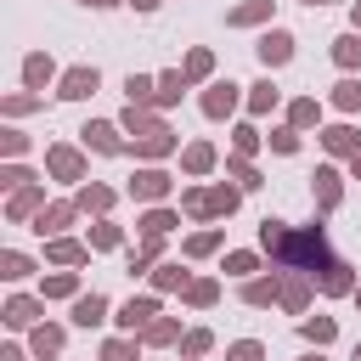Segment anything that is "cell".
<instances>
[{
	"mask_svg": "<svg viewBox=\"0 0 361 361\" xmlns=\"http://www.w3.org/2000/svg\"><path fill=\"white\" fill-rule=\"evenodd\" d=\"M276 299H282V271H271V276H248V282H243V305L265 310V305H276Z\"/></svg>",
	"mask_w": 361,
	"mask_h": 361,
	"instance_id": "19",
	"label": "cell"
},
{
	"mask_svg": "<svg viewBox=\"0 0 361 361\" xmlns=\"http://www.w3.org/2000/svg\"><path fill=\"white\" fill-rule=\"evenodd\" d=\"M28 147H34V141H28L23 130H0V152H6V158H23Z\"/></svg>",
	"mask_w": 361,
	"mask_h": 361,
	"instance_id": "52",
	"label": "cell"
},
{
	"mask_svg": "<svg viewBox=\"0 0 361 361\" xmlns=\"http://www.w3.org/2000/svg\"><path fill=\"white\" fill-rule=\"evenodd\" d=\"M79 6H90V11H107V6H118V0H79Z\"/></svg>",
	"mask_w": 361,
	"mask_h": 361,
	"instance_id": "55",
	"label": "cell"
},
{
	"mask_svg": "<svg viewBox=\"0 0 361 361\" xmlns=\"http://www.w3.org/2000/svg\"><path fill=\"white\" fill-rule=\"evenodd\" d=\"M310 197H316V209H322V214H333V209L344 203V175H338L333 164H322V169L310 175Z\"/></svg>",
	"mask_w": 361,
	"mask_h": 361,
	"instance_id": "10",
	"label": "cell"
},
{
	"mask_svg": "<svg viewBox=\"0 0 361 361\" xmlns=\"http://www.w3.org/2000/svg\"><path fill=\"white\" fill-rule=\"evenodd\" d=\"M259 141H265V135H259L254 124H237V130H231V152H237V158H254Z\"/></svg>",
	"mask_w": 361,
	"mask_h": 361,
	"instance_id": "47",
	"label": "cell"
},
{
	"mask_svg": "<svg viewBox=\"0 0 361 361\" xmlns=\"http://www.w3.org/2000/svg\"><path fill=\"white\" fill-rule=\"evenodd\" d=\"M186 90H192V85H186V73H180V68H169V73H158V96H152V107H158V113H169Z\"/></svg>",
	"mask_w": 361,
	"mask_h": 361,
	"instance_id": "27",
	"label": "cell"
},
{
	"mask_svg": "<svg viewBox=\"0 0 361 361\" xmlns=\"http://www.w3.org/2000/svg\"><path fill=\"white\" fill-rule=\"evenodd\" d=\"M152 288H158V293H186L192 276L180 271V259H164V265H152Z\"/></svg>",
	"mask_w": 361,
	"mask_h": 361,
	"instance_id": "31",
	"label": "cell"
},
{
	"mask_svg": "<svg viewBox=\"0 0 361 361\" xmlns=\"http://www.w3.org/2000/svg\"><path fill=\"white\" fill-rule=\"evenodd\" d=\"M265 141H271V152H282V158H293V152H299V130H293V124H282V130H271Z\"/></svg>",
	"mask_w": 361,
	"mask_h": 361,
	"instance_id": "48",
	"label": "cell"
},
{
	"mask_svg": "<svg viewBox=\"0 0 361 361\" xmlns=\"http://www.w3.org/2000/svg\"><path fill=\"white\" fill-rule=\"evenodd\" d=\"M96 90H102L96 62H79V68H68V73L56 79V96H62V102H85V96H96Z\"/></svg>",
	"mask_w": 361,
	"mask_h": 361,
	"instance_id": "9",
	"label": "cell"
},
{
	"mask_svg": "<svg viewBox=\"0 0 361 361\" xmlns=\"http://www.w3.org/2000/svg\"><path fill=\"white\" fill-rule=\"evenodd\" d=\"M56 79H62V73H56L51 51H28V56H23V90L45 96V85H56Z\"/></svg>",
	"mask_w": 361,
	"mask_h": 361,
	"instance_id": "11",
	"label": "cell"
},
{
	"mask_svg": "<svg viewBox=\"0 0 361 361\" xmlns=\"http://www.w3.org/2000/svg\"><path fill=\"white\" fill-rule=\"evenodd\" d=\"M276 102H282V90H276V79L265 73V79H254V85H248V102H243V107H248L254 118H265V113H276Z\"/></svg>",
	"mask_w": 361,
	"mask_h": 361,
	"instance_id": "24",
	"label": "cell"
},
{
	"mask_svg": "<svg viewBox=\"0 0 361 361\" xmlns=\"http://www.w3.org/2000/svg\"><path fill=\"white\" fill-rule=\"evenodd\" d=\"M310 282H316V276H305V271H282V299H276V305L293 310V316H305V310H310Z\"/></svg>",
	"mask_w": 361,
	"mask_h": 361,
	"instance_id": "16",
	"label": "cell"
},
{
	"mask_svg": "<svg viewBox=\"0 0 361 361\" xmlns=\"http://www.w3.org/2000/svg\"><path fill=\"white\" fill-rule=\"evenodd\" d=\"M113 322H118L124 338H135V333H147V327L158 322V299H152V293H130V299L113 310Z\"/></svg>",
	"mask_w": 361,
	"mask_h": 361,
	"instance_id": "6",
	"label": "cell"
},
{
	"mask_svg": "<svg viewBox=\"0 0 361 361\" xmlns=\"http://www.w3.org/2000/svg\"><path fill=\"white\" fill-rule=\"evenodd\" d=\"M214 164H220V152H214V141H186V147H180V169H186L192 180H197V175H209Z\"/></svg>",
	"mask_w": 361,
	"mask_h": 361,
	"instance_id": "21",
	"label": "cell"
},
{
	"mask_svg": "<svg viewBox=\"0 0 361 361\" xmlns=\"http://www.w3.org/2000/svg\"><path fill=\"white\" fill-rule=\"evenodd\" d=\"M180 299H186L192 310H209V305L220 299V276H192V288H186Z\"/></svg>",
	"mask_w": 361,
	"mask_h": 361,
	"instance_id": "37",
	"label": "cell"
},
{
	"mask_svg": "<svg viewBox=\"0 0 361 361\" xmlns=\"http://www.w3.org/2000/svg\"><path fill=\"white\" fill-rule=\"evenodd\" d=\"M152 96H158V79L152 73H130L124 79V107H152Z\"/></svg>",
	"mask_w": 361,
	"mask_h": 361,
	"instance_id": "33",
	"label": "cell"
},
{
	"mask_svg": "<svg viewBox=\"0 0 361 361\" xmlns=\"http://www.w3.org/2000/svg\"><path fill=\"white\" fill-rule=\"evenodd\" d=\"M355 310H361V288H355Z\"/></svg>",
	"mask_w": 361,
	"mask_h": 361,
	"instance_id": "60",
	"label": "cell"
},
{
	"mask_svg": "<svg viewBox=\"0 0 361 361\" xmlns=\"http://www.w3.org/2000/svg\"><path fill=\"white\" fill-rule=\"evenodd\" d=\"M350 175H355V180H361V152H355V158H350Z\"/></svg>",
	"mask_w": 361,
	"mask_h": 361,
	"instance_id": "57",
	"label": "cell"
},
{
	"mask_svg": "<svg viewBox=\"0 0 361 361\" xmlns=\"http://www.w3.org/2000/svg\"><path fill=\"white\" fill-rule=\"evenodd\" d=\"M180 214L209 220V186H180Z\"/></svg>",
	"mask_w": 361,
	"mask_h": 361,
	"instance_id": "45",
	"label": "cell"
},
{
	"mask_svg": "<svg viewBox=\"0 0 361 361\" xmlns=\"http://www.w3.org/2000/svg\"><path fill=\"white\" fill-rule=\"evenodd\" d=\"M34 107H45V96H34V90H11V96H0V113H6V118H23V113H34Z\"/></svg>",
	"mask_w": 361,
	"mask_h": 361,
	"instance_id": "42",
	"label": "cell"
},
{
	"mask_svg": "<svg viewBox=\"0 0 361 361\" xmlns=\"http://www.w3.org/2000/svg\"><path fill=\"white\" fill-rule=\"evenodd\" d=\"M355 361H361V344H355Z\"/></svg>",
	"mask_w": 361,
	"mask_h": 361,
	"instance_id": "62",
	"label": "cell"
},
{
	"mask_svg": "<svg viewBox=\"0 0 361 361\" xmlns=\"http://www.w3.org/2000/svg\"><path fill=\"white\" fill-rule=\"evenodd\" d=\"M169 192H175V175L158 169V164H147V169L130 175V197H135V203H164Z\"/></svg>",
	"mask_w": 361,
	"mask_h": 361,
	"instance_id": "7",
	"label": "cell"
},
{
	"mask_svg": "<svg viewBox=\"0 0 361 361\" xmlns=\"http://www.w3.org/2000/svg\"><path fill=\"white\" fill-rule=\"evenodd\" d=\"M220 271H226V276H237V282H248V276L259 271V254H254V248H231Z\"/></svg>",
	"mask_w": 361,
	"mask_h": 361,
	"instance_id": "40",
	"label": "cell"
},
{
	"mask_svg": "<svg viewBox=\"0 0 361 361\" xmlns=\"http://www.w3.org/2000/svg\"><path fill=\"white\" fill-rule=\"evenodd\" d=\"M333 62H338L344 73H355V68H361V34H355V28L333 39Z\"/></svg>",
	"mask_w": 361,
	"mask_h": 361,
	"instance_id": "38",
	"label": "cell"
},
{
	"mask_svg": "<svg viewBox=\"0 0 361 361\" xmlns=\"http://www.w3.org/2000/svg\"><path fill=\"white\" fill-rule=\"evenodd\" d=\"M45 175H51V180H68V186H85L90 169H85V152H79V147L51 141V147H45Z\"/></svg>",
	"mask_w": 361,
	"mask_h": 361,
	"instance_id": "4",
	"label": "cell"
},
{
	"mask_svg": "<svg viewBox=\"0 0 361 361\" xmlns=\"http://www.w3.org/2000/svg\"><path fill=\"white\" fill-rule=\"evenodd\" d=\"M305 361H322V355H316V350H310V355H305Z\"/></svg>",
	"mask_w": 361,
	"mask_h": 361,
	"instance_id": "59",
	"label": "cell"
},
{
	"mask_svg": "<svg viewBox=\"0 0 361 361\" xmlns=\"http://www.w3.org/2000/svg\"><path fill=\"white\" fill-rule=\"evenodd\" d=\"M34 180H39V175L23 169V164H6V169H0V186H6V192H23V186H34Z\"/></svg>",
	"mask_w": 361,
	"mask_h": 361,
	"instance_id": "49",
	"label": "cell"
},
{
	"mask_svg": "<svg viewBox=\"0 0 361 361\" xmlns=\"http://www.w3.org/2000/svg\"><path fill=\"white\" fill-rule=\"evenodd\" d=\"M299 338L322 350V344H333V338H338V322H333V316H305V322H299Z\"/></svg>",
	"mask_w": 361,
	"mask_h": 361,
	"instance_id": "36",
	"label": "cell"
},
{
	"mask_svg": "<svg viewBox=\"0 0 361 361\" xmlns=\"http://www.w3.org/2000/svg\"><path fill=\"white\" fill-rule=\"evenodd\" d=\"M220 243H226V231H220V226H203V231H192V237L180 243V254H186V259H203V254H214Z\"/></svg>",
	"mask_w": 361,
	"mask_h": 361,
	"instance_id": "34",
	"label": "cell"
},
{
	"mask_svg": "<svg viewBox=\"0 0 361 361\" xmlns=\"http://www.w3.org/2000/svg\"><path fill=\"white\" fill-rule=\"evenodd\" d=\"M45 259H51V265H85V259H90V243H79V237H51V243H45Z\"/></svg>",
	"mask_w": 361,
	"mask_h": 361,
	"instance_id": "25",
	"label": "cell"
},
{
	"mask_svg": "<svg viewBox=\"0 0 361 361\" xmlns=\"http://www.w3.org/2000/svg\"><path fill=\"white\" fill-rule=\"evenodd\" d=\"M271 11H276V0H243L226 11V28H259V23H271Z\"/></svg>",
	"mask_w": 361,
	"mask_h": 361,
	"instance_id": "20",
	"label": "cell"
},
{
	"mask_svg": "<svg viewBox=\"0 0 361 361\" xmlns=\"http://www.w3.org/2000/svg\"><path fill=\"white\" fill-rule=\"evenodd\" d=\"M0 361H28V355H23V344H0Z\"/></svg>",
	"mask_w": 361,
	"mask_h": 361,
	"instance_id": "53",
	"label": "cell"
},
{
	"mask_svg": "<svg viewBox=\"0 0 361 361\" xmlns=\"http://www.w3.org/2000/svg\"><path fill=\"white\" fill-rule=\"evenodd\" d=\"M39 209H45V186L34 180V186L11 192V203H6V220H11V226H23V220H39Z\"/></svg>",
	"mask_w": 361,
	"mask_h": 361,
	"instance_id": "14",
	"label": "cell"
},
{
	"mask_svg": "<svg viewBox=\"0 0 361 361\" xmlns=\"http://www.w3.org/2000/svg\"><path fill=\"white\" fill-rule=\"evenodd\" d=\"M39 361H56V355H39Z\"/></svg>",
	"mask_w": 361,
	"mask_h": 361,
	"instance_id": "61",
	"label": "cell"
},
{
	"mask_svg": "<svg viewBox=\"0 0 361 361\" xmlns=\"http://www.w3.org/2000/svg\"><path fill=\"white\" fill-rule=\"evenodd\" d=\"M259 248L271 254L276 271H305V276H322L333 265V248H327V231L322 226H288L276 214L259 220Z\"/></svg>",
	"mask_w": 361,
	"mask_h": 361,
	"instance_id": "1",
	"label": "cell"
},
{
	"mask_svg": "<svg viewBox=\"0 0 361 361\" xmlns=\"http://www.w3.org/2000/svg\"><path fill=\"white\" fill-rule=\"evenodd\" d=\"M107 310H113V305H107V293H96V288H90V293H79V299H73L68 322H73V327H102V322H107Z\"/></svg>",
	"mask_w": 361,
	"mask_h": 361,
	"instance_id": "17",
	"label": "cell"
},
{
	"mask_svg": "<svg viewBox=\"0 0 361 361\" xmlns=\"http://www.w3.org/2000/svg\"><path fill=\"white\" fill-rule=\"evenodd\" d=\"M73 214H79V203H73V197H62V203H45V209H39V220H34V231L51 243V237H62V226H73Z\"/></svg>",
	"mask_w": 361,
	"mask_h": 361,
	"instance_id": "15",
	"label": "cell"
},
{
	"mask_svg": "<svg viewBox=\"0 0 361 361\" xmlns=\"http://www.w3.org/2000/svg\"><path fill=\"white\" fill-rule=\"evenodd\" d=\"M180 73H186V85H214V51L209 45H192L186 62H180Z\"/></svg>",
	"mask_w": 361,
	"mask_h": 361,
	"instance_id": "23",
	"label": "cell"
},
{
	"mask_svg": "<svg viewBox=\"0 0 361 361\" xmlns=\"http://www.w3.org/2000/svg\"><path fill=\"white\" fill-rule=\"evenodd\" d=\"M316 135H322V152H333V158H355L361 152V130L355 124H327Z\"/></svg>",
	"mask_w": 361,
	"mask_h": 361,
	"instance_id": "13",
	"label": "cell"
},
{
	"mask_svg": "<svg viewBox=\"0 0 361 361\" xmlns=\"http://www.w3.org/2000/svg\"><path fill=\"white\" fill-rule=\"evenodd\" d=\"M226 361H265V344H259V338H237V344L226 350Z\"/></svg>",
	"mask_w": 361,
	"mask_h": 361,
	"instance_id": "51",
	"label": "cell"
},
{
	"mask_svg": "<svg viewBox=\"0 0 361 361\" xmlns=\"http://www.w3.org/2000/svg\"><path fill=\"white\" fill-rule=\"evenodd\" d=\"M0 276L6 282H23V276H34V259L17 254V248H0Z\"/></svg>",
	"mask_w": 361,
	"mask_h": 361,
	"instance_id": "44",
	"label": "cell"
},
{
	"mask_svg": "<svg viewBox=\"0 0 361 361\" xmlns=\"http://www.w3.org/2000/svg\"><path fill=\"white\" fill-rule=\"evenodd\" d=\"M305 6H333V0H305Z\"/></svg>",
	"mask_w": 361,
	"mask_h": 361,
	"instance_id": "58",
	"label": "cell"
},
{
	"mask_svg": "<svg viewBox=\"0 0 361 361\" xmlns=\"http://www.w3.org/2000/svg\"><path fill=\"white\" fill-rule=\"evenodd\" d=\"M350 28H355V34H361V0H355V6H350Z\"/></svg>",
	"mask_w": 361,
	"mask_h": 361,
	"instance_id": "56",
	"label": "cell"
},
{
	"mask_svg": "<svg viewBox=\"0 0 361 361\" xmlns=\"http://www.w3.org/2000/svg\"><path fill=\"white\" fill-rule=\"evenodd\" d=\"M214 350V333L209 327H192L186 338H180V361H197V355H209Z\"/></svg>",
	"mask_w": 361,
	"mask_h": 361,
	"instance_id": "46",
	"label": "cell"
},
{
	"mask_svg": "<svg viewBox=\"0 0 361 361\" xmlns=\"http://www.w3.org/2000/svg\"><path fill=\"white\" fill-rule=\"evenodd\" d=\"M79 141H85V152H102V158H118V152H130V141H124V124H113V118H90V124L79 130Z\"/></svg>",
	"mask_w": 361,
	"mask_h": 361,
	"instance_id": "5",
	"label": "cell"
},
{
	"mask_svg": "<svg viewBox=\"0 0 361 361\" xmlns=\"http://www.w3.org/2000/svg\"><path fill=\"white\" fill-rule=\"evenodd\" d=\"M316 288L327 293V299H344V293H355L361 282H355V265H344V259H333L322 276H316Z\"/></svg>",
	"mask_w": 361,
	"mask_h": 361,
	"instance_id": "18",
	"label": "cell"
},
{
	"mask_svg": "<svg viewBox=\"0 0 361 361\" xmlns=\"http://www.w3.org/2000/svg\"><path fill=\"white\" fill-rule=\"evenodd\" d=\"M124 243V226L113 220V214H102L96 226H90V248H118Z\"/></svg>",
	"mask_w": 361,
	"mask_h": 361,
	"instance_id": "43",
	"label": "cell"
},
{
	"mask_svg": "<svg viewBox=\"0 0 361 361\" xmlns=\"http://www.w3.org/2000/svg\"><path fill=\"white\" fill-rule=\"evenodd\" d=\"M180 338H186V333H180V322H175V316H158V322L141 333V344H152V350H169V344H180Z\"/></svg>",
	"mask_w": 361,
	"mask_h": 361,
	"instance_id": "35",
	"label": "cell"
},
{
	"mask_svg": "<svg viewBox=\"0 0 361 361\" xmlns=\"http://www.w3.org/2000/svg\"><path fill=\"white\" fill-rule=\"evenodd\" d=\"M124 6H135V11H158L164 0H124Z\"/></svg>",
	"mask_w": 361,
	"mask_h": 361,
	"instance_id": "54",
	"label": "cell"
},
{
	"mask_svg": "<svg viewBox=\"0 0 361 361\" xmlns=\"http://www.w3.org/2000/svg\"><path fill=\"white\" fill-rule=\"evenodd\" d=\"M237 203H243V186H209V220H231L237 214Z\"/></svg>",
	"mask_w": 361,
	"mask_h": 361,
	"instance_id": "30",
	"label": "cell"
},
{
	"mask_svg": "<svg viewBox=\"0 0 361 361\" xmlns=\"http://www.w3.org/2000/svg\"><path fill=\"white\" fill-rule=\"evenodd\" d=\"M39 299H79V271H51V276H39Z\"/></svg>",
	"mask_w": 361,
	"mask_h": 361,
	"instance_id": "32",
	"label": "cell"
},
{
	"mask_svg": "<svg viewBox=\"0 0 361 361\" xmlns=\"http://www.w3.org/2000/svg\"><path fill=\"white\" fill-rule=\"evenodd\" d=\"M327 102H333L338 113H361V79H338V85L327 90Z\"/></svg>",
	"mask_w": 361,
	"mask_h": 361,
	"instance_id": "41",
	"label": "cell"
},
{
	"mask_svg": "<svg viewBox=\"0 0 361 361\" xmlns=\"http://www.w3.org/2000/svg\"><path fill=\"white\" fill-rule=\"evenodd\" d=\"M39 316H45V299H39V293H11L6 310H0L6 327H39Z\"/></svg>",
	"mask_w": 361,
	"mask_h": 361,
	"instance_id": "12",
	"label": "cell"
},
{
	"mask_svg": "<svg viewBox=\"0 0 361 361\" xmlns=\"http://www.w3.org/2000/svg\"><path fill=\"white\" fill-rule=\"evenodd\" d=\"M135 344H141V338H107V344H102V361H141Z\"/></svg>",
	"mask_w": 361,
	"mask_h": 361,
	"instance_id": "50",
	"label": "cell"
},
{
	"mask_svg": "<svg viewBox=\"0 0 361 361\" xmlns=\"http://www.w3.org/2000/svg\"><path fill=\"white\" fill-rule=\"evenodd\" d=\"M226 175H231V180H237L243 192H259V186H265V175H259V169H254L248 158H237V152L226 158Z\"/></svg>",
	"mask_w": 361,
	"mask_h": 361,
	"instance_id": "39",
	"label": "cell"
},
{
	"mask_svg": "<svg viewBox=\"0 0 361 361\" xmlns=\"http://www.w3.org/2000/svg\"><path fill=\"white\" fill-rule=\"evenodd\" d=\"M113 197H118V192H113V186H102V180H85V186L73 192V203H79V214H96V220H102V214L113 209Z\"/></svg>",
	"mask_w": 361,
	"mask_h": 361,
	"instance_id": "22",
	"label": "cell"
},
{
	"mask_svg": "<svg viewBox=\"0 0 361 361\" xmlns=\"http://www.w3.org/2000/svg\"><path fill=\"white\" fill-rule=\"evenodd\" d=\"M243 90H248V85H237V79H214V85H203V96H197L203 118H214V124H220V118H231V113L248 102Z\"/></svg>",
	"mask_w": 361,
	"mask_h": 361,
	"instance_id": "3",
	"label": "cell"
},
{
	"mask_svg": "<svg viewBox=\"0 0 361 361\" xmlns=\"http://www.w3.org/2000/svg\"><path fill=\"white\" fill-rule=\"evenodd\" d=\"M124 135H130V152L135 158H169L175 147H180V135L169 130V118L158 113V107H124Z\"/></svg>",
	"mask_w": 361,
	"mask_h": 361,
	"instance_id": "2",
	"label": "cell"
},
{
	"mask_svg": "<svg viewBox=\"0 0 361 361\" xmlns=\"http://www.w3.org/2000/svg\"><path fill=\"white\" fill-rule=\"evenodd\" d=\"M175 226H180V209H169V203H152L141 214V237H169Z\"/></svg>",
	"mask_w": 361,
	"mask_h": 361,
	"instance_id": "29",
	"label": "cell"
},
{
	"mask_svg": "<svg viewBox=\"0 0 361 361\" xmlns=\"http://www.w3.org/2000/svg\"><path fill=\"white\" fill-rule=\"evenodd\" d=\"M62 344H68V327H56V322L28 327V350H34V361H39V355H56Z\"/></svg>",
	"mask_w": 361,
	"mask_h": 361,
	"instance_id": "26",
	"label": "cell"
},
{
	"mask_svg": "<svg viewBox=\"0 0 361 361\" xmlns=\"http://www.w3.org/2000/svg\"><path fill=\"white\" fill-rule=\"evenodd\" d=\"M254 56H259L265 73H271V68H288V62H293V34H288V28H265V34L254 39Z\"/></svg>",
	"mask_w": 361,
	"mask_h": 361,
	"instance_id": "8",
	"label": "cell"
},
{
	"mask_svg": "<svg viewBox=\"0 0 361 361\" xmlns=\"http://www.w3.org/2000/svg\"><path fill=\"white\" fill-rule=\"evenodd\" d=\"M288 124H293L299 135H305V130H322V102H316V96H293V102H288Z\"/></svg>",
	"mask_w": 361,
	"mask_h": 361,
	"instance_id": "28",
	"label": "cell"
}]
</instances>
